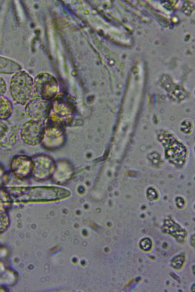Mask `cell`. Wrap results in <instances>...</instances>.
Returning <instances> with one entry per match:
<instances>
[{"instance_id":"7a4b0ae2","label":"cell","mask_w":195,"mask_h":292,"mask_svg":"<svg viewBox=\"0 0 195 292\" xmlns=\"http://www.w3.org/2000/svg\"><path fill=\"white\" fill-rule=\"evenodd\" d=\"M10 92L13 99L18 104H25L33 97L34 79L26 71L20 70L10 79Z\"/></svg>"},{"instance_id":"277c9868","label":"cell","mask_w":195,"mask_h":292,"mask_svg":"<svg viewBox=\"0 0 195 292\" xmlns=\"http://www.w3.org/2000/svg\"><path fill=\"white\" fill-rule=\"evenodd\" d=\"M65 127L48 119L44 128L40 144L47 150L53 151L61 147L66 141Z\"/></svg>"},{"instance_id":"9c48e42d","label":"cell","mask_w":195,"mask_h":292,"mask_svg":"<svg viewBox=\"0 0 195 292\" xmlns=\"http://www.w3.org/2000/svg\"><path fill=\"white\" fill-rule=\"evenodd\" d=\"M33 167L31 157L25 154L14 156L10 164V170L14 177L25 180L31 177Z\"/></svg>"},{"instance_id":"30bf717a","label":"cell","mask_w":195,"mask_h":292,"mask_svg":"<svg viewBox=\"0 0 195 292\" xmlns=\"http://www.w3.org/2000/svg\"><path fill=\"white\" fill-rule=\"evenodd\" d=\"M74 174L73 164L67 160L60 159L55 162V169L51 179L55 183L63 185L72 178Z\"/></svg>"},{"instance_id":"5bb4252c","label":"cell","mask_w":195,"mask_h":292,"mask_svg":"<svg viewBox=\"0 0 195 292\" xmlns=\"http://www.w3.org/2000/svg\"><path fill=\"white\" fill-rule=\"evenodd\" d=\"M7 90V85L4 79L0 76V96H3Z\"/></svg>"},{"instance_id":"7c38bea8","label":"cell","mask_w":195,"mask_h":292,"mask_svg":"<svg viewBox=\"0 0 195 292\" xmlns=\"http://www.w3.org/2000/svg\"><path fill=\"white\" fill-rule=\"evenodd\" d=\"M4 122L0 120V141L6 135L9 130L8 126Z\"/></svg>"},{"instance_id":"6da1fadb","label":"cell","mask_w":195,"mask_h":292,"mask_svg":"<svg viewBox=\"0 0 195 292\" xmlns=\"http://www.w3.org/2000/svg\"><path fill=\"white\" fill-rule=\"evenodd\" d=\"M7 192L11 200L24 203L59 201L71 195L69 190L55 186L12 187L7 189Z\"/></svg>"},{"instance_id":"8fae6325","label":"cell","mask_w":195,"mask_h":292,"mask_svg":"<svg viewBox=\"0 0 195 292\" xmlns=\"http://www.w3.org/2000/svg\"><path fill=\"white\" fill-rule=\"evenodd\" d=\"M13 106L11 101L7 97L0 96V120L6 121L12 115Z\"/></svg>"},{"instance_id":"8992f818","label":"cell","mask_w":195,"mask_h":292,"mask_svg":"<svg viewBox=\"0 0 195 292\" xmlns=\"http://www.w3.org/2000/svg\"><path fill=\"white\" fill-rule=\"evenodd\" d=\"M31 158L33 167L31 177L37 181H44L51 178L55 166L53 158L44 153L36 154Z\"/></svg>"},{"instance_id":"52a82bcc","label":"cell","mask_w":195,"mask_h":292,"mask_svg":"<svg viewBox=\"0 0 195 292\" xmlns=\"http://www.w3.org/2000/svg\"><path fill=\"white\" fill-rule=\"evenodd\" d=\"M51 101L38 96H33L25 106V113L30 120L44 123L48 119Z\"/></svg>"},{"instance_id":"3957f363","label":"cell","mask_w":195,"mask_h":292,"mask_svg":"<svg viewBox=\"0 0 195 292\" xmlns=\"http://www.w3.org/2000/svg\"><path fill=\"white\" fill-rule=\"evenodd\" d=\"M51 102L50 111L47 119L65 127L71 124L75 114L74 102L72 99L60 94Z\"/></svg>"},{"instance_id":"5b68a950","label":"cell","mask_w":195,"mask_h":292,"mask_svg":"<svg viewBox=\"0 0 195 292\" xmlns=\"http://www.w3.org/2000/svg\"><path fill=\"white\" fill-rule=\"evenodd\" d=\"M34 91L35 96L50 101L60 94L58 92V84L56 77L45 72L40 73L36 76L34 80Z\"/></svg>"},{"instance_id":"4fadbf2b","label":"cell","mask_w":195,"mask_h":292,"mask_svg":"<svg viewBox=\"0 0 195 292\" xmlns=\"http://www.w3.org/2000/svg\"><path fill=\"white\" fill-rule=\"evenodd\" d=\"M140 246L142 250L148 251L152 247V241L148 238L142 239L140 242Z\"/></svg>"},{"instance_id":"ba28073f","label":"cell","mask_w":195,"mask_h":292,"mask_svg":"<svg viewBox=\"0 0 195 292\" xmlns=\"http://www.w3.org/2000/svg\"><path fill=\"white\" fill-rule=\"evenodd\" d=\"M44 123L29 119L24 122L19 130L21 140L29 146H36L40 143Z\"/></svg>"}]
</instances>
